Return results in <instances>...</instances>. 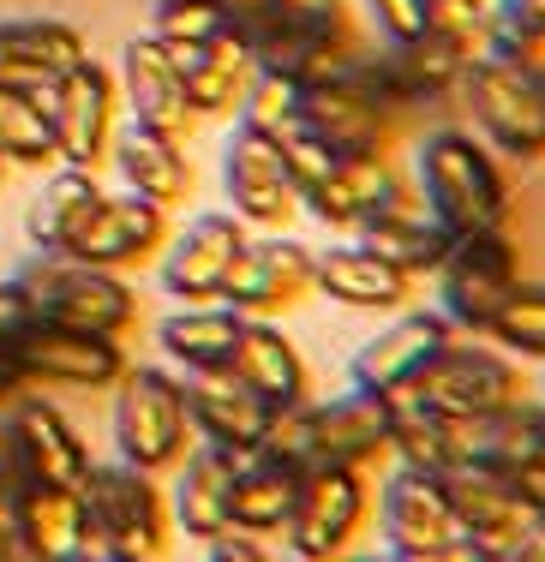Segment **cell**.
Here are the masks:
<instances>
[{"mask_svg": "<svg viewBox=\"0 0 545 562\" xmlns=\"http://www.w3.org/2000/svg\"><path fill=\"white\" fill-rule=\"evenodd\" d=\"M300 126L336 156H396L408 120L371 102L354 78H318V85H300Z\"/></svg>", "mask_w": 545, "mask_h": 562, "instance_id": "cell-13", "label": "cell"}, {"mask_svg": "<svg viewBox=\"0 0 545 562\" xmlns=\"http://www.w3.org/2000/svg\"><path fill=\"white\" fill-rule=\"evenodd\" d=\"M12 366H19L24 390L31 383H73V390H109L126 371L121 336H90V329H60L36 317L19 341H7Z\"/></svg>", "mask_w": 545, "mask_h": 562, "instance_id": "cell-12", "label": "cell"}, {"mask_svg": "<svg viewBox=\"0 0 545 562\" xmlns=\"http://www.w3.org/2000/svg\"><path fill=\"white\" fill-rule=\"evenodd\" d=\"M456 109L468 114V132L498 162H515V168L545 162V78L534 66L480 48L461 72Z\"/></svg>", "mask_w": 545, "mask_h": 562, "instance_id": "cell-3", "label": "cell"}, {"mask_svg": "<svg viewBox=\"0 0 545 562\" xmlns=\"http://www.w3.org/2000/svg\"><path fill=\"white\" fill-rule=\"evenodd\" d=\"M305 293H312V246L288 234L246 239L229 281H222V305H234L241 317H282Z\"/></svg>", "mask_w": 545, "mask_h": 562, "instance_id": "cell-15", "label": "cell"}, {"mask_svg": "<svg viewBox=\"0 0 545 562\" xmlns=\"http://www.w3.org/2000/svg\"><path fill=\"white\" fill-rule=\"evenodd\" d=\"M486 341H498L510 359H540L545 366V281H522L491 317Z\"/></svg>", "mask_w": 545, "mask_h": 562, "instance_id": "cell-39", "label": "cell"}, {"mask_svg": "<svg viewBox=\"0 0 545 562\" xmlns=\"http://www.w3.org/2000/svg\"><path fill=\"white\" fill-rule=\"evenodd\" d=\"M425 562H486L480 544H468V539H456L449 551H437V557H425Z\"/></svg>", "mask_w": 545, "mask_h": 562, "instance_id": "cell-53", "label": "cell"}, {"mask_svg": "<svg viewBox=\"0 0 545 562\" xmlns=\"http://www.w3.org/2000/svg\"><path fill=\"white\" fill-rule=\"evenodd\" d=\"M229 371L246 383V390H258L270 407H300V401H312V371H305L300 347L288 341L270 317H246L241 324Z\"/></svg>", "mask_w": 545, "mask_h": 562, "instance_id": "cell-29", "label": "cell"}, {"mask_svg": "<svg viewBox=\"0 0 545 562\" xmlns=\"http://www.w3.org/2000/svg\"><path fill=\"white\" fill-rule=\"evenodd\" d=\"M378 43H408V36L432 31V0H360Z\"/></svg>", "mask_w": 545, "mask_h": 562, "instance_id": "cell-44", "label": "cell"}, {"mask_svg": "<svg viewBox=\"0 0 545 562\" xmlns=\"http://www.w3.org/2000/svg\"><path fill=\"white\" fill-rule=\"evenodd\" d=\"M97 198H102V186H97V173L90 168H55L43 180V192L31 198V210H24V234H31V246L36 251H66L73 246V234L85 227V216L97 210Z\"/></svg>", "mask_w": 545, "mask_h": 562, "instance_id": "cell-35", "label": "cell"}, {"mask_svg": "<svg viewBox=\"0 0 545 562\" xmlns=\"http://www.w3.org/2000/svg\"><path fill=\"white\" fill-rule=\"evenodd\" d=\"M449 336H456V329L437 317V305L402 312L396 324H383L371 341L354 347L348 383H354V390H371V395H402V390H414L420 371L449 347Z\"/></svg>", "mask_w": 545, "mask_h": 562, "instance_id": "cell-16", "label": "cell"}, {"mask_svg": "<svg viewBox=\"0 0 545 562\" xmlns=\"http://www.w3.org/2000/svg\"><path fill=\"white\" fill-rule=\"evenodd\" d=\"M234 31L246 36L252 66L288 72V78H300V85L342 78L371 48V36L360 31L348 0H264L252 19L234 24Z\"/></svg>", "mask_w": 545, "mask_h": 562, "instance_id": "cell-2", "label": "cell"}, {"mask_svg": "<svg viewBox=\"0 0 545 562\" xmlns=\"http://www.w3.org/2000/svg\"><path fill=\"white\" fill-rule=\"evenodd\" d=\"M7 508H12V503H7V497H0V520H7Z\"/></svg>", "mask_w": 545, "mask_h": 562, "instance_id": "cell-59", "label": "cell"}, {"mask_svg": "<svg viewBox=\"0 0 545 562\" xmlns=\"http://www.w3.org/2000/svg\"><path fill=\"white\" fill-rule=\"evenodd\" d=\"M414 192H420L425 216L444 227L449 239L510 227V216H515V192H510L503 162L468 126H456V120L425 126L414 138Z\"/></svg>", "mask_w": 545, "mask_h": 562, "instance_id": "cell-1", "label": "cell"}, {"mask_svg": "<svg viewBox=\"0 0 545 562\" xmlns=\"http://www.w3.org/2000/svg\"><path fill=\"white\" fill-rule=\"evenodd\" d=\"M300 497V467H288L270 449H241L234 461V491H229V527L246 539H282L288 515Z\"/></svg>", "mask_w": 545, "mask_h": 562, "instance_id": "cell-25", "label": "cell"}, {"mask_svg": "<svg viewBox=\"0 0 545 562\" xmlns=\"http://www.w3.org/2000/svg\"><path fill=\"white\" fill-rule=\"evenodd\" d=\"M222 31H229L222 0H156V12H151V36L168 48L210 43V36H222Z\"/></svg>", "mask_w": 545, "mask_h": 562, "instance_id": "cell-41", "label": "cell"}, {"mask_svg": "<svg viewBox=\"0 0 545 562\" xmlns=\"http://www.w3.org/2000/svg\"><path fill=\"white\" fill-rule=\"evenodd\" d=\"M414 186V173H402L396 156H342L330 168V180H318L312 192H300V210H312L324 227L336 234H354L371 210L396 204V198Z\"/></svg>", "mask_w": 545, "mask_h": 562, "instance_id": "cell-22", "label": "cell"}, {"mask_svg": "<svg viewBox=\"0 0 545 562\" xmlns=\"http://www.w3.org/2000/svg\"><path fill=\"white\" fill-rule=\"evenodd\" d=\"M19 288L31 293L36 317L60 329H90V336H126L138 317V293L114 270L78 263L66 251H36L19 263Z\"/></svg>", "mask_w": 545, "mask_h": 562, "instance_id": "cell-6", "label": "cell"}, {"mask_svg": "<svg viewBox=\"0 0 545 562\" xmlns=\"http://www.w3.org/2000/svg\"><path fill=\"white\" fill-rule=\"evenodd\" d=\"M78 497H85L90 544L114 551L121 562H168V527H175V515H168V497L156 485V473L126 467V461H109V467L90 461Z\"/></svg>", "mask_w": 545, "mask_h": 562, "instance_id": "cell-4", "label": "cell"}, {"mask_svg": "<svg viewBox=\"0 0 545 562\" xmlns=\"http://www.w3.org/2000/svg\"><path fill=\"white\" fill-rule=\"evenodd\" d=\"M515 491H522V503H527V515H545V449L534 454V461H522L515 467Z\"/></svg>", "mask_w": 545, "mask_h": 562, "instance_id": "cell-50", "label": "cell"}, {"mask_svg": "<svg viewBox=\"0 0 545 562\" xmlns=\"http://www.w3.org/2000/svg\"><path fill=\"white\" fill-rule=\"evenodd\" d=\"M534 72H540V78H545V48H540V60H534Z\"/></svg>", "mask_w": 545, "mask_h": 562, "instance_id": "cell-58", "label": "cell"}, {"mask_svg": "<svg viewBox=\"0 0 545 562\" xmlns=\"http://www.w3.org/2000/svg\"><path fill=\"white\" fill-rule=\"evenodd\" d=\"M31 485V473H24V449H19V431H12V419L0 413V497H19V491Z\"/></svg>", "mask_w": 545, "mask_h": 562, "instance_id": "cell-48", "label": "cell"}, {"mask_svg": "<svg viewBox=\"0 0 545 562\" xmlns=\"http://www.w3.org/2000/svg\"><path fill=\"white\" fill-rule=\"evenodd\" d=\"M336 562H408V557L390 551V544H378V551H342Z\"/></svg>", "mask_w": 545, "mask_h": 562, "instance_id": "cell-54", "label": "cell"}, {"mask_svg": "<svg viewBox=\"0 0 545 562\" xmlns=\"http://www.w3.org/2000/svg\"><path fill=\"white\" fill-rule=\"evenodd\" d=\"M420 281L402 276L396 263H383L360 239H342V246L312 251V293L348 305V312H402L414 300Z\"/></svg>", "mask_w": 545, "mask_h": 562, "instance_id": "cell-23", "label": "cell"}, {"mask_svg": "<svg viewBox=\"0 0 545 562\" xmlns=\"http://www.w3.org/2000/svg\"><path fill=\"white\" fill-rule=\"evenodd\" d=\"M390 461L420 467V473H449L461 461L456 419L420 407L414 395H390Z\"/></svg>", "mask_w": 545, "mask_h": 562, "instance_id": "cell-37", "label": "cell"}, {"mask_svg": "<svg viewBox=\"0 0 545 562\" xmlns=\"http://www.w3.org/2000/svg\"><path fill=\"white\" fill-rule=\"evenodd\" d=\"M0 562H48L43 551H31V544L12 532V520H0Z\"/></svg>", "mask_w": 545, "mask_h": 562, "instance_id": "cell-51", "label": "cell"}, {"mask_svg": "<svg viewBox=\"0 0 545 562\" xmlns=\"http://www.w3.org/2000/svg\"><path fill=\"white\" fill-rule=\"evenodd\" d=\"M168 246V210L151 204V198H97V210L85 216V227L73 234L66 258L97 263V270H138L156 251Z\"/></svg>", "mask_w": 545, "mask_h": 562, "instance_id": "cell-18", "label": "cell"}, {"mask_svg": "<svg viewBox=\"0 0 545 562\" xmlns=\"http://www.w3.org/2000/svg\"><path fill=\"white\" fill-rule=\"evenodd\" d=\"M12 180V162H7V156H0V186H7Z\"/></svg>", "mask_w": 545, "mask_h": 562, "instance_id": "cell-57", "label": "cell"}, {"mask_svg": "<svg viewBox=\"0 0 545 562\" xmlns=\"http://www.w3.org/2000/svg\"><path fill=\"white\" fill-rule=\"evenodd\" d=\"M234 120H246V126H258V132H270V138H282V132L300 120V78L252 66L246 97H241V109H234Z\"/></svg>", "mask_w": 545, "mask_h": 562, "instance_id": "cell-40", "label": "cell"}, {"mask_svg": "<svg viewBox=\"0 0 545 562\" xmlns=\"http://www.w3.org/2000/svg\"><path fill=\"white\" fill-rule=\"evenodd\" d=\"M43 102H48V120H55L60 162L97 173L114 156V132H121V90H114V72L85 55L73 72H60L55 85H48Z\"/></svg>", "mask_w": 545, "mask_h": 562, "instance_id": "cell-10", "label": "cell"}, {"mask_svg": "<svg viewBox=\"0 0 545 562\" xmlns=\"http://www.w3.org/2000/svg\"><path fill=\"white\" fill-rule=\"evenodd\" d=\"M276 150H282V162H288V180H294V192H312V186H318V180H330V168L342 162V156L330 150L324 138H312V132H305L300 120L282 132V138H276Z\"/></svg>", "mask_w": 545, "mask_h": 562, "instance_id": "cell-42", "label": "cell"}, {"mask_svg": "<svg viewBox=\"0 0 545 562\" xmlns=\"http://www.w3.org/2000/svg\"><path fill=\"white\" fill-rule=\"evenodd\" d=\"M456 437H461V461H480V467H498V473H515L522 461H534L545 449L540 443V413H534V390L522 401L498 413H480V419H456Z\"/></svg>", "mask_w": 545, "mask_h": 562, "instance_id": "cell-34", "label": "cell"}, {"mask_svg": "<svg viewBox=\"0 0 545 562\" xmlns=\"http://www.w3.org/2000/svg\"><path fill=\"white\" fill-rule=\"evenodd\" d=\"M246 239L252 234H246V222L234 216V210H204V216H192L175 239H168L163 293L168 300H186V305L222 300V281H229Z\"/></svg>", "mask_w": 545, "mask_h": 562, "instance_id": "cell-17", "label": "cell"}, {"mask_svg": "<svg viewBox=\"0 0 545 562\" xmlns=\"http://www.w3.org/2000/svg\"><path fill=\"white\" fill-rule=\"evenodd\" d=\"M486 12H491V0H432V31H449V36L480 43V36H486Z\"/></svg>", "mask_w": 545, "mask_h": 562, "instance_id": "cell-45", "label": "cell"}, {"mask_svg": "<svg viewBox=\"0 0 545 562\" xmlns=\"http://www.w3.org/2000/svg\"><path fill=\"white\" fill-rule=\"evenodd\" d=\"M366 520H371V473L324 461L300 473V497L282 527V544L300 562H336L342 551H354Z\"/></svg>", "mask_w": 545, "mask_h": 562, "instance_id": "cell-9", "label": "cell"}, {"mask_svg": "<svg viewBox=\"0 0 545 562\" xmlns=\"http://www.w3.org/2000/svg\"><path fill=\"white\" fill-rule=\"evenodd\" d=\"M371 503H378L383 544L402 551L408 562H425V557L449 551V544L461 539L456 515H449V497H444V479L437 473H420V467L390 461V473H383L378 491H371Z\"/></svg>", "mask_w": 545, "mask_h": 562, "instance_id": "cell-14", "label": "cell"}, {"mask_svg": "<svg viewBox=\"0 0 545 562\" xmlns=\"http://www.w3.org/2000/svg\"><path fill=\"white\" fill-rule=\"evenodd\" d=\"M175 66H180V85H186V102H192L198 120H229L246 97V78H252V48L246 36L222 31L210 43H192V48H175Z\"/></svg>", "mask_w": 545, "mask_h": 562, "instance_id": "cell-30", "label": "cell"}, {"mask_svg": "<svg viewBox=\"0 0 545 562\" xmlns=\"http://www.w3.org/2000/svg\"><path fill=\"white\" fill-rule=\"evenodd\" d=\"M0 156L12 168H55V120H48V102L36 90H19L0 78Z\"/></svg>", "mask_w": 545, "mask_h": 562, "instance_id": "cell-38", "label": "cell"}, {"mask_svg": "<svg viewBox=\"0 0 545 562\" xmlns=\"http://www.w3.org/2000/svg\"><path fill=\"white\" fill-rule=\"evenodd\" d=\"M180 395L192 413V437L222 449H258L270 431L276 407L258 390H246L229 366H204V371H180Z\"/></svg>", "mask_w": 545, "mask_h": 562, "instance_id": "cell-20", "label": "cell"}, {"mask_svg": "<svg viewBox=\"0 0 545 562\" xmlns=\"http://www.w3.org/2000/svg\"><path fill=\"white\" fill-rule=\"evenodd\" d=\"M222 198H229V210L246 227H258V234H282V227L300 216V192H294V180H288V162H282L270 132L234 120L229 144H222Z\"/></svg>", "mask_w": 545, "mask_h": 562, "instance_id": "cell-11", "label": "cell"}, {"mask_svg": "<svg viewBox=\"0 0 545 562\" xmlns=\"http://www.w3.org/2000/svg\"><path fill=\"white\" fill-rule=\"evenodd\" d=\"M210 562H270V551H264V539H246V532H216V539H204Z\"/></svg>", "mask_w": 545, "mask_h": 562, "instance_id": "cell-49", "label": "cell"}, {"mask_svg": "<svg viewBox=\"0 0 545 562\" xmlns=\"http://www.w3.org/2000/svg\"><path fill=\"white\" fill-rule=\"evenodd\" d=\"M305 437H312V467L342 461V467H378L390 461V395L354 390L330 401H305Z\"/></svg>", "mask_w": 545, "mask_h": 562, "instance_id": "cell-19", "label": "cell"}, {"mask_svg": "<svg viewBox=\"0 0 545 562\" xmlns=\"http://www.w3.org/2000/svg\"><path fill=\"white\" fill-rule=\"evenodd\" d=\"M480 43H545V0H491Z\"/></svg>", "mask_w": 545, "mask_h": 562, "instance_id": "cell-43", "label": "cell"}, {"mask_svg": "<svg viewBox=\"0 0 545 562\" xmlns=\"http://www.w3.org/2000/svg\"><path fill=\"white\" fill-rule=\"evenodd\" d=\"M354 239H360V246H371L383 263H396V270L414 276V281L432 276L437 263H444V251H449V234H444L432 216H425V204H420L414 186H408L396 204L371 210V216L354 227Z\"/></svg>", "mask_w": 545, "mask_h": 562, "instance_id": "cell-31", "label": "cell"}, {"mask_svg": "<svg viewBox=\"0 0 545 562\" xmlns=\"http://www.w3.org/2000/svg\"><path fill=\"white\" fill-rule=\"evenodd\" d=\"M444 479V497H449V515H456V532L480 551H498L503 539H515L527 520V503L515 491L510 473L498 467H480V461H456Z\"/></svg>", "mask_w": 545, "mask_h": 562, "instance_id": "cell-24", "label": "cell"}, {"mask_svg": "<svg viewBox=\"0 0 545 562\" xmlns=\"http://www.w3.org/2000/svg\"><path fill=\"white\" fill-rule=\"evenodd\" d=\"M114 162H121L132 198H151V204H163V210L192 204L198 173L186 162V144L163 138V132H151V126H126V132H114Z\"/></svg>", "mask_w": 545, "mask_h": 562, "instance_id": "cell-32", "label": "cell"}, {"mask_svg": "<svg viewBox=\"0 0 545 562\" xmlns=\"http://www.w3.org/2000/svg\"><path fill=\"white\" fill-rule=\"evenodd\" d=\"M234 461H241V449L204 443V437L180 454V479H175V497H168V515H175V527L186 539H216V532H229Z\"/></svg>", "mask_w": 545, "mask_h": 562, "instance_id": "cell-27", "label": "cell"}, {"mask_svg": "<svg viewBox=\"0 0 545 562\" xmlns=\"http://www.w3.org/2000/svg\"><path fill=\"white\" fill-rule=\"evenodd\" d=\"M24 395V378H19V366H12V353H7V341H0V413L12 407V401Z\"/></svg>", "mask_w": 545, "mask_h": 562, "instance_id": "cell-52", "label": "cell"}, {"mask_svg": "<svg viewBox=\"0 0 545 562\" xmlns=\"http://www.w3.org/2000/svg\"><path fill=\"white\" fill-rule=\"evenodd\" d=\"M192 449V413H186L180 378L163 366H126L114 390V461L168 473Z\"/></svg>", "mask_w": 545, "mask_h": 562, "instance_id": "cell-7", "label": "cell"}, {"mask_svg": "<svg viewBox=\"0 0 545 562\" xmlns=\"http://www.w3.org/2000/svg\"><path fill=\"white\" fill-rule=\"evenodd\" d=\"M241 324H246V317L234 312V305H222V300H216V305L198 300V305H186V312L163 317V329H156V347H163V353L175 359L180 371L229 366L234 341H241Z\"/></svg>", "mask_w": 545, "mask_h": 562, "instance_id": "cell-36", "label": "cell"}, {"mask_svg": "<svg viewBox=\"0 0 545 562\" xmlns=\"http://www.w3.org/2000/svg\"><path fill=\"white\" fill-rule=\"evenodd\" d=\"M420 407L444 413V419H480V413H498L510 401L527 395V378H522V359H510L498 341L486 336H449V347L420 371L414 390Z\"/></svg>", "mask_w": 545, "mask_h": 562, "instance_id": "cell-8", "label": "cell"}, {"mask_svg": "<svg viewBox=\"0 0 545 562\" xmlns=\"http://www.w3.org/2000/svg\"><path fill=\"white\" fill-rule=\"evenodd\" d=\"M288 562H300V557H288Z\"/></svg>", "mask_w": 545, "mask_h": 562, "instance_id": "cell-61", "label": "cell"}, {"mask_svg": "<svg viewBox=\"0 0 545 562\" xmlns=\"http://www.w3.org/2000/svg\"><path fill=\"white\" fill-rule=\"evenodd\" d=\"M12 431H19V449H24V473H31V485H85L90 473V449L85 437L66 425V413H55L43 395H24L7 407Z\"/></svg>", "mask_w": 545, "mask_h": 562, "instance_id": "cell-28", "label": "cell"}, {"mask_svg": "<svg viewBox=\"0 0 545 562\" xmlns=\"http://www.w3.org/2000/svg\"><path fill=\"white\" fill-rule=\"evenodd\" d=\"M437 288V317L456 336H486L491 317L503 312L515 288H522V246L510 227H486V234H456L444 263L432 270Z\"/></svg>", "mask_w": 545, "mask_h": 562, "instance_id": "cell-5", "label": "cell"}, {"mask_svg": "<svg viewBox=\"0 0 545 562\" xmlns=\"http://www.w3.org/2000/svg\"><path fill=\"white\" fill-rule=\"evenodd\" d=\"M85 60V31L60 19H0V78L48 97L60 72Z\"/></svg>", "mask_w": 545, "mask_h": 562, "instance_id": "cell-26", "label": "cell"}, {"mask_svg": "<svg viewBox=\"0 0 545 562\" xmlns=\"http://www.w3.org/2000/svg\"><path fill=\"white\" fill-rule=\"evenodd\" d=\"M534 413H540V443H545V395H534Z\"/></svg>", "mask_w": 545, "mask_h": 562, "instance_id": "cell-56", "label": "cell"}, {"mask_svg": "<svg viewBox=\"0 0 545 562\" xmlns=\"http://www.w3.org/2000/svg\"><path fill=\"white\" fill-rule=\"evenodd\" d=\"M55 562H121V557L102 551V544H78V551H66V557H55Z\"/></svg>", "mask_w": 545, "mask_h": 562, "instance_id": "cell-55", "label": "cell"}, {"mask_svg": "<svg viewBox=\"0 0 545 562\" xmlns=\"http://www.w3.org/2000/svg\"><path fill=\"white\" fill-rule=\"evenodd\" d=\"M12 532H19L31 551H43L48 562L78 551V544H90L85 532V497H78L73 485H24L19 497L7 508Z\"/></svg>", "mask_w": 545, "mask_h": 562, "instance_id": "cell-33", "label": "cell"}, {"mask_svg": "<svg viewBox=\"0 0 545 562\" xmlns=\"http://www.w3.org/2000/svg\"><path fill=\"white\" fill-rule=\"evenodd\" d=\"M31 324H36V305H31V293L19 288V276L0 281V341H19Z\"/></svg>", "mask_w": 545, "mask_h": 562, "instance_id": "cell-46", "label": "cell"}, {"mask_svg": "<svg viewBox=\"0 0 545 562\" xmlns=\"http://www.w3.org/2000/svg\"><path fill=\"white\" fill-rule=\"evenodd\" d=\"M486 562H545V515H527L515 539H503L498 551H486Z\"/></svg>", "mask_w": 545, "mask_h": 562, "instance_id": "cell-47", "label": "cell"}, {"mask_svg": "<svg viewBox=\"0 0 545 562\" xmlns=\"http://www.w3.org/2000/svg\"><path fill=\"white\" fill-rule=\"evenodd\" d=\"M534 395H545V371H540V390H534Z\"/></svg>", "mask_w": 545, "mask_h": 562, "instance_id": "cell-60", "label": "cell"}, {"mask_svg": "<svg viewBox=\"0 0 545 562\" xmlns=\"http://www.w3.org/2000/svg\"><path fill=\"white\" fill-rule=\"evenodd\" d=\"M121 97L132 109V126H151V132H163V138H175V144H186L198 132V114H192V102H186L175 48L156 43V36H132L126 43Z\"/></svg>", "mask_w": 545, "mask_h": 562, "instance_id": "cell-21", "label": "cell"}]
</instances>
